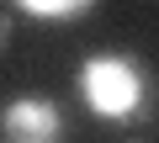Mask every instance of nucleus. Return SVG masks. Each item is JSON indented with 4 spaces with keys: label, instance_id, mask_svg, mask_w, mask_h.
<instances>
[{
    "label": "nucleus",
    "instance_id": "2",
    "mask_svg": "<svg viewBox=\"0 0 159 143\" xmlns=\"http://www.w3.org/2000/svg\"><path fill=\"white\" fill-rule=\"evenodd\" d=\"M64 111L53 96H11L0 106V138L6 143H64Z\"/></svg>",
    "mask_w": 159,
    "mask_h": 143
},
{
    "label": "nucleus",
    "instance_id": "4",
    "mask_svg": "<svg viewBox=\"0 0 159 143\" xmlns=\"http://www.w3.org/2000/svg\"><path fill=\"white\" fill-rule=\"evenodd\" d=\"M11 48V16H0V53Z\"/></svg>",
    "mask_w": 159,
    "mask_h": 143
},
{
    "label": "nucleus",
    "instance_id": "3",
    "mask_svg": "<svg viewBox=\"0 0 159 143\" xmlns=\"http://www.w3.org/2000/svg\"><path fill=\"white\" fill-rule=\"evenodd\" d=\"M16 16H32V21H85V16H96V0H16Z\"/></svg>",
    "mask_w": 159,
    "mask_h": 143
},
{
    "label": "nucleus",
    "instance_id": "1",
    "mask_svg": "<svg viewBox=\"0 0 159 143\" xmlns=\"http://www.w3.org/2000/svg\"><path fill=\"white\" fill-rule=\"evenodd\" d=\"M74 96L96 122L127 127L154 111V74L133 48H96L74 64Z\"/></svg>",
    "mask_w": 159,
    "mask_h": 143
}]
</instances>
